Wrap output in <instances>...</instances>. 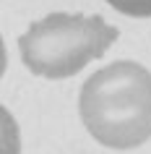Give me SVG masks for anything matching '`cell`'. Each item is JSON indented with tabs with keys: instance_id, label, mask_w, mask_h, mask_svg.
Here are the masks:
<instances>
[{
	"instance_id": "obj_5",
	"label": "cell",
	"mask_w": 151,
	"mask_h": 154,
	"mask_svg": "<svg viewBox=\"0 0 151 154\" xmlns=\"http://www.w3.org/2000/svg\"><path fill=\"white\" fill-rule=\"evenodd\" d=\"M5 65H8V52H5V42L0 37V79H3V73H5Z\"/></svg>"
},
{
	"instance_id": "obj_4",
	"label": "cell",
	"mask_w": 151,
	"mask_h": 154,
	"mask_svg": "<svg viewBox=\"0 0 151 154\" xmlns=\"http://www.w3.org/2000/svg\"><path fill=\"white\" fill-rule=\"evenodd\" d=\"M115 11L133 18H151V0H107Z\"/></svg>"
},
{
	"instance_id": "obj_3",
	"label": "cell",
	"mask_w": 151,
	"mask_h": 154,
	"mask_svg": "<svg viewBox=\"0 0 151 154\" xmlns=\"http://www.w3.org/2000/svg\"><path fill=\"white\" fill-rule=\"evenodd\" d=\"M0 154H21L18 123L3 105H0Z\"/></svg>"
},
{
	"instance_id": "obj_1",
	"label": "cell",
	"mask_w": 151,
	"mask_h": 154,
	"mask_svg": "<svg viewBox=\"0 0 151 154\" xmlns=\"http://www.w3.org/2000/svg\"><path fill=\"white\" fill-rule=\"evenodd\" d=\"M86 131L110 149H135L151 138V71L117 60L91 73L78 94Z\"/></svg>"
},
{
	"instance_id": "obj_2",
	"label": "cell",
	"mask_w": 151,
	"mask_h": 154,
	"mask_svg": "<svg viewBox=\"0 0 151 154\" xmlns=\"http://www.w3.org/2000/svg\"><path fill=\"white\" fill-rule=\"evenodd\" d=\"M120 32L102 16L50 13L34 21L21 37V60L34 76L71 79L115 45Z\"/></svg>"
}]
</instances>
